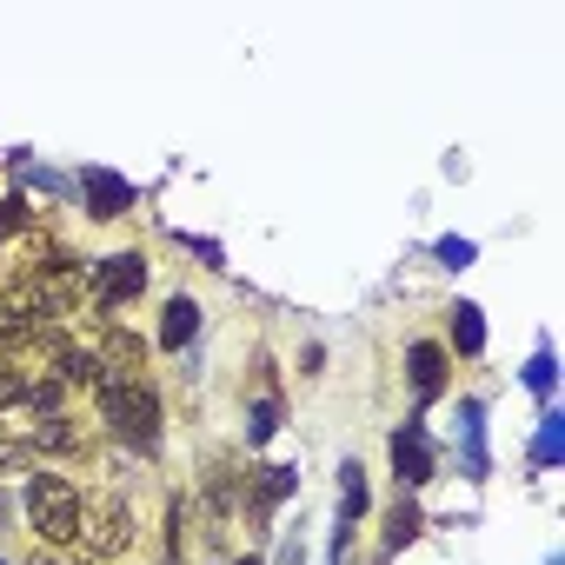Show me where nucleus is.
Instances as JSON below:
<instances>
[{"mask_svg": "<svg viewBox=\"0 0 565 565\" xmlns=\"http://www.w3.org/2000/svg\"><path fill=\"white\" fill-rule=\"evenodd\" d=\"M87 206H94V220H120V213L134 206V186L114 180V173H94V180H87Z\"/></svg>", "mask_w": 565, "mask_h": 565, "instance_id": "8", "label": "nucleus"}, {"mask_svg": "<svg viewBox=\"0 0 565 565\" xmlns=\"http://www.w3.org/2000/svg\"><path fill=\"white\" fill-rule=\"evenodd\" d=\"M406 373H413V393H419V399H433V393L446 386V353L419 340V347H406Z\"/></svg>", "mask_w": 565, "mask_h": 565, "instance_id": "7", "label": "nucleus"}, {"mask_svg": "<svg viewBox=\"0 0 565 565\" xmlns=\"http://www.w3.org/2000/svg\"><path fill=\"white\" fill-rule=\"evenodd\" d=\"M200 333V307L193 300H167V320H160V347H186Z\"/></svg>", "mask_w": 565, "mask_h": 565, "instance_id": "9", "label": "nucleus"}, {"mask_svg": "<svg viewBox=\"0 0 565 565\" xmlns=\"http://www.w3.org/2000/svg\"><path fill=\"white\" fill-rule=\"evenodd\" d=\"M452 340H459V353H479V347H486V333H479V313H472V307H459V313H452Z\"/></svg>", "mask_w": 565, "mask_h": 565, "instance_id": "11", "label": "nucleus"}, {"mask_svg": "<svg viewBox=\"0 0 565 565\" xmlns=\"http://www.w3.org/2000/svg\"><path fill=\"white\" fill-rule=\"evenodd\" d=\"M393 472H399V486H426L433 479V452H426V433L419 426H399L393 433Z\"/></svg>", "mask_w": 565, "mask_h": 565, "instance_id": "5", "label": "nucleus"}, {"mask_svg": "<svg viewBox=\"0 0 565 565\" xmlns=\"http://www.w3.org/2000/svg\"><path fill=\"white\" fill-rule=\"evenodd\" d=\"M34 393V380H14V373H0V406H14V399H28Z\"/></svg>", "mask_w": 565, "mask_h": 565, "instance_id": "14", "label": "nucleus"}, {"mask_svg": "<svg viewBox=\"0 0 565 565\" xmlns=\"http://www.w3.org/2000/svg\"><path fill=\"white\" fill-rule=\"evenodd\" d=\"M81 539L100 552V558H120L127 545H134V525H127V505L120 499H100L94 505V519H81Z\"/></svg>", "mask_w": 565, "mask_h": 565, "instance_id": "4", "label": "nucleus"}, {"mask_svg": "<svg viewBox=\"0 0 565 565\" xmlns=\"http://www.w3.org/2000/svg\"><path fill=\"white\" fill-rule=\"evenodd\" d=\"M54 373H61L67 386H94V393L107 386V366H100L94 347H87V353H81V347H54Z\"/></svg>", "mask_w": 565, "mask_h": 565, "instance_id": "6", "label": "nucleus"}, {"mask_svg": "<svg viewBox=\"0 0 565 565\" xmlns=\"http://www.w3.org/2000/svg\"><path fill=\"white\" fill-rule=\"evenodd\" d=\"M34 446H47V452H81V433H74L67 419H41V426H34Z\"/></svg>", "mask_w": 565, "mask_h": 565, "instance_id": "10", "label": "nucleus"}, {"mask_svg": "<svg viewBox=\"0 0 565 565\" xmlns=\"http://www.w3.org/2000/svg\"><path fill=\"white\" fill-rule=\"evenodd\" d=\"M100 419L134 446V452H160V393L147 380H107L100 386Z\"/></svg>", "mask_w": 565, "mask_h": 565, "instance_id": "1", "label": "nucleus"}, {"mask_svg": "<svg viewBox=\"0 0 565 565\" xmlns=\"http://www.w3.org/2000/svg\"><path fill=\"white\" fill-rule=\"evenodd\" d=\"M239 565H259V558H239Z\"/></svg>", "mask_w": 565, "mask_h": 565, "instance_id": "16", "label": "nucleus"}, {"mask_svg": "<svg viewBox=\"0 0 565 565\" xmlns=\"http://www.w3.org/2000/svg\"><path fill=\"white\" fill-rule=\"evenodd\" d=\"M14 226H21V206L8 200V206H0V233H14Z\"/></svg>", "mask_w": 565, "mask_h": 565, "instance_id": "15", "label": "nucleus"}, {"mask_svg": "<svg viewBox=\"0 0 565 565\" xmlns=\"http://www.w3.org/2000/svg\"><path fill=\"white\" fill-rule=\"evenodd\" d=\"M28 519H34V532H41L47 545H74V539H81L87 505H81V492H74L67 479L34 472V479H28Z\"/></svg>", "mask_w": 565, "mask_h": 565, "instance_id": "2", "label": "nucleus"}, {"mask_svg": "<svg viewBox=\"0 0 565 565\" xmlns=\"http://www.w3.org/2000/svg\"><path fill=\"white\" fill-rule=\"evenodd\" d=\"M413 532H419V512H413V505H399V512H393V519H386V545H393V552H399V545H406V539H413Z\"/></svg>", "mask_w": 565, "mask_h": 565, "instance_id": "12", "label": "nucleus"}, {"mask_svg": "<svg viewBox=\"0 0 565 565\" xmlns=\"http://www.w3.org/2000/svg\"><path fill=\"white\" fill-rule=\"evenodd\" d=\"M273 426H279V406L259 399V413H253V439H273Z\"/></svg>", "mask_w": 565, "mask_h": 565, "instance_id": "13", "label": "nucleus"}, {"mask_svg": "<svg viewBox=\"0 0 565 565\" xmlns=\"http://www.w3.org/2000/svg\"><path fill=\"white\" fill-rule=\"evenodd\" d=\"M140 287H147V259H140V253H114V259H100V273H94V300H100V313L127 307Z\"/></svg>", "mask_w": 565, "mask_h": 565, "instance_id": "3", "label": "nucleus"}]
</instances>
